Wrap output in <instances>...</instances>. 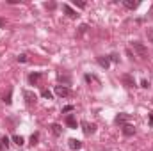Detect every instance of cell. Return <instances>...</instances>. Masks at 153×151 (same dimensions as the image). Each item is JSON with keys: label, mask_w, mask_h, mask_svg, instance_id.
Returning <instances> with one entry per match:
<instances>
[{"label": "cell", "mask_w": 153, "mask_h": 151, "mask_svg": "<svg viewBox=\"0 0 153 151\" xmlns=\"http://www.w3.org/2000/svg\"><path fill=\"white\" fill-rule=\"evenodd\" d=\"M123 5H125L126 9H135V7H139V2H134V0H123Z\"/></svg>", "instance_id": "cell-13"}, {"label": "cell", "mask_w": 153, "mask_h": 151, "mask_svg": "<svg viewBox=\"0 0 153 151\" xmlns=\"http://www.w3.org/2000/svg\"><path fill=\"white\" fill-rule=\"evenodd\" d=\"M7 148H9V139L0 137V151H7Z\"/></svg>", "instance_id": "cell-14"}, {"label": "cell", "mask_w": 153, "mask_h": 151, "mask_svg": "<svg viewBox=\"0 0 153 151\" xmlns=\"http://www.w3.org/2000/svg\"><path fill=\"white\" fill-rule=\"evenodd\" d=\"M141 87H144V89H148V87H150V84H148V80H143V82H141Z\"/></svg>", "instance_id": "cell-26"}, {"label": "cell", "mask_w": 153, "mask_h": 151, "mask_svg": "<svg viewBox=\"0 0 153 151\" xmlns=\"http://www.w3.org/2000/svg\"><path fill=\"white\" fill-rule=\"evenodd\" d=\"M68 144H70V148H71L73 151H78L80 148H82V142H80L78 139H70V141H68Z\"/></svg>", "instance_id": "cell-9"}, {"label": "cell", "mask_w": 153, "mask_h": 151, "mask_svg": "<svg viewBox=\"0 0 153 151\" xmlns=\"http://www.w3.org/2000/svg\"><path fill=\"white\" fill-rule=\"evenodd\" d=\"M18 62H27V55L25 53H20L18 55Z\"/></svg>", "instance_id": "cell-21"}, {"label": "cell", "mask_w": 153, "mask_h": 151, "mask_svg": "<svg viewBox=\"0 0 153 151\" xmlns=\"http://www.w3.org/2000/svg\"><path fill=\"white\" fill-rule=\"evenodd\" d=\"M11 98H13V93L9 91V93H7V96H4V103H7V105H11V103H13V100H11Z\"/></svg>", "instance_id": "cell-18"}, {"label": "cell", "mask_w": 153, "mask_h": 151, "mask_svg": "<svg viewBox=\"0 0 153 151\" xmlns=\"http://www.w3.org/2000/svg\"><path fill=\"white\" fill-rule=\"evenodd\" d=\"M55 94L61 96V98H66V96L71 94V89L68 85H55Z\"/></svg>", "instance_id": "cell-2"}, {"label": "cell", "mask_w": 153, "mask_h": 151, "mask_svg": "<svg viewBox=\"0 0 153 151\" xmlns=\"http://www.w3.org/2000/svg\"><path fill=\"white\" fill-rule=\"evenodd\" d=\"M146 34H148V38H150V41H153V30H148Z\"/></svg>", "instance_id": "cell-29"}, {"label": "cell", "mask_w": 153, "mask_h": 151, "mask_svg": "<svg viewBox=\"0 0 153 151\" xmlns=\"http://www.w3.org/2000/svg\"><path fill=\"white\" fill-rule=\"evenodd\" d=\"M121 82H123L126 87H134V85H135L134 76H132V75H123V76H121Z\"/></svg>", "instance_id": "cell-7"}, {"label": "cell", "mask_w": 153, "mask_h": 151, "mask_svg": "<svg viewBox=\"0 0 153 151\" xmlns=\"http://www.w3.org/2000/svg\"><path fill=\"white\" fill-rule=\"evenodd\" d=\"M50 128H52V133H53L55 137H59V135L62 133V126H61V124H57V123H53Z\"/></svg>", "instance_id": "cell-11"}, {"label": "cell", "mask_w": 153, "mask_h": 151, "mask_svg": "<svg viewBox=\"0 0 153 151\" xmlns=\"http://www.w3.org/2000/svg\"><path fill=\"white\" fill-rule=\"evenodd\" d=\"M109 59H111L112 62H119V57H117L116 53H112V55H109Z\"/></svg>", "instance_id": "cell-23"}, {"label": "cell", "mask_w": 153, "mask_h": 151, "mask_svg": "<svg viewBox=\"0 0 153 151\" xmlns=\"http://www.w3.org/2000/svg\"><path fill=\"white\" fill-rule=\"evenodd\" d=\"M39 78H41V73H30V75H29V82H30V84H38Z\"/></svg>", "instance_id": "cell-16"}, {"label": "cell", "mask_w": 153, "mask_h": 151, "mask_svg": "<svg viewBox=\"0 0 153 151\" xmlns=\"http://www.w3.org/2000/svg\"><path fill=\"white\" fill-rule=\"evenodd\" d=\"M128 119H130V114H117V115H116V123L121 124V126H125Z\"/></svg>", "instance_id": "cell-6"}, {"label": "cell", "mask_w": 153, "mask_h": 151, "mask_svg": "<svg viewBox=\"0 0 153 151\" xmlns=\"http://www.w3.org/2000/svg\"><path fill=\"white\" fill-rule=\"evenodd\" d=\"M132 48L137 52V55H139L141 59H148V48H146L143 43H139V41H132Z\"/></svg>", "instance_id": "cell-1"}, {"label": "cell", "mask_w": 153, "mask_h": 151, "mask_svg": "<svg viewBox=\"0 0 153 151\" xmlns=\"http://www.w3.org/2000/svg\"><path fill=\"white\" fill-rule=\"evenodd\" d=\"M41 94H43V96H45V98H48V100H52V93H50V91H48V89H45V91H43V93H41Z\"/></svg>", "instance_id": "cell-22"}, {"label": "cell", "mask_w": 153, "mask_h": 151, "mask_svg": "<svg viewBox=\"0 0 153 151\" xmlns=\"http://www.w3.org/2000/svg\"><path fill=\"white\" fill-rule=\"evenodd\" d=\"M62 13H64L68 18H76V16H78V14H76V11H73L68 4H62Z\"/></svg>", "instance_id": "cell-5"}, {"label": "cell", "mask_w": 153, "mask_h": 151, "mask_svg": "<svg viewBox=\"0 0 153 151\" xmlns=\"http://www.w3.org/2000/svg\"><path fill=\"white\" fill-rule=\"evenodd\" d=\"M13 142H14V144H18V146H23V142H25V141H23V137H22V135H13Z\"/></svg>", "instance_id": "cell-17"}, {"label": "cell", "mask_w": 153, "mask_h": 151, "mask_svg": "<svg viewBox=\"0 0 153 151\" xmlns=\"http://www.w3.org/2000/svg\"><path fill=\"white\" fill-rule=\"evenodd\" d=\"M134 133H135V128H134V124H128V123H126V124L123 126V135H126V137H132Z\"/></svg>", "instance_id": "cell-8"}, {"label": "cell", "mask_w": 153, "mask_h": 151, "mask_svg": "<svg viewBox=\"0 0 153 151\" xmlns=\"http://www.w3.org/2000/svg\"><path fill=\"white\" fill-rule=\"evenodd\" d=\"M57 78H59V82H62L64 85H70V84H71V76L70 75H62V73H59Z\"/></svg>", "instance_id": "cell-12"}, {"label": "cell", "mask_w": 153, "mask_h": 151, "mask_svg": "<svg viewBox=\"0 0 153 151\" xmlns=\"http://www.w3.org/2000/svg\"><path fill=\"white\" fill-rule=\"evenodd\" d=\"M87 29H89V27H87V25H80V34H84V32H85V30H87Z\"/></svg>", "instance_id": "cell-27"}, {"label": "cell", "mask_w": 153, "mask_h": 151, "mask_svg": "<svg viewBox=\"0 0 153 151\" xmlns=\"http://www.w3.org/2000/svg\"><path fill=\"white\" fill-rule=\"evenodd\" d=\"M85 80H87V82H93V80H96V78L93 75H85Z\"/></svg>", "instance_id": "cell-28"}, {"label": "cell", "mask_w": 153, "mask_h": 151, "mask_svg": "<svg viewBox=\"0 0 153 151\" xmlns=\"http://www.w3.org/2000/svg\"><path fill=\"white\" fill-rule=\"evenodd\" d=\"M38 141H39V133H32V137H30V144H32V146H36V144H38Z\"/></svg>", "instance_id": "cell-19"}, {"label": "cell", "mask_w": 153, "mask_h": 151, "mask_svg": "<svg viewBox=\"0 0 153 151\" xmlns=\"http://www.w3.org/2000/svg\"><path fill=\"white\" fill-rule=\"evenodd\" d=\"M73 4H75L76 7H80V9H84V7H85V2H82V0H73Z\"/></svg>", "instance_id": "cell-20"}, {"label": "cell", "mask_w": 153, "mask_h": 151, "mask_svg": "<svg viewBox=\"0 0 153 151\" xmlns=\"http://www.w3.org/2000/svg\"><path fill=\"white\" fill-rule=\"evenodd\" d=\"M96 61H98V64H100L102 68H105V70L111 66V59H109V57H103V55H102V57H98Z\"/></svg>", "instance_id": "cell-10"}, {"label": "cell", "mask_w": 153, "mask_h": 151, "mask_svg": "<svg viewBox=\"0 0 153 151\" xmlns=\"http://www.w3.org/2000/svg\"><path fill=\"white\" fill-rule=\"evenodd\" d=\"M73 110V105H66L64 109H62V112H71Z\"/></svg>", "instance_id": "cell-24"}, {"label": "cell", "mask_w": 153, "mask_h": 151, "mask_svg": "<svg viewBox=\"0 0 153 151\" xmlns=\"http://www.w3.org/2000/svg\"><path fill=\"white\" fill-rule=\"evenodd\" d=\"M150 124L153 126V114H150Z\"/></svg>", "instance_id": "cell-30"}, {"label": "cell", "mask_w": 153, "mask_h": 151, "mask_svg": "<svg viewBox=\"0 0 153 151\" xmlns=\"http://www.w3.org/2000/svg\"><path fill=\"white\" fill-rule=\"evenodd\" d=\"M45 7H46V9H55V4L50 2V4H45Z\"/></svg>", "instance_id": "cell-25"}, {"label": "cell", "mask_w": 153, "mask_h": 151, "mask_svg": "<svg viewBox=\"0 0 153 151\" xmlns=\"http://www.w3.org/2000/svg\"><path fill=\"white\" fill-rule=\"evenodd\" d=\"M80 124H82V130H84V133H85V135H93V133L96 132V124H94V123H87V121H82Z\"/></svg>", "instance_id": "cell-3"}, {"label": "cell", "mask_w": 153, "mask_h": 151, "mask_svg": "<svg viewBox=\"0 0 153 151\" xmlns=\"http://www.w3.org/2000/svg\"><path fill=\"white\" fill-rule=\"evenodd\" d=\"M66 124H68L70 128H76V119L73 115H68V117H66Z\"/></svg>", "instance_id": "cell-15"}, {"label": "cell", "mask_w": 153, "mask_h": 151, "mask_svg": "<svg viewBox=\"0 0 153 151\" xmlns=\"http://www.w3.org/2000/svg\"><path fill=\"white\" fill-rule=\"evenodd\" d=\"M23 98H25L27 105H34V103H36V100H38V96H36L32 91H23Z\"/></svg>", "instance_id": "cell-4"}]
</instances>
